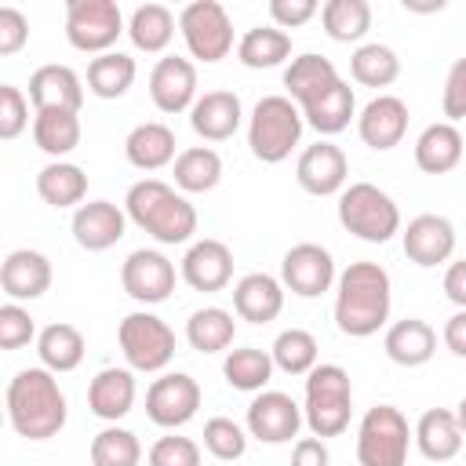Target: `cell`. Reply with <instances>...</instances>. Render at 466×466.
<instances>
[{"mask_svg":"<svg viewBox=\"0 0 466 466\" xmlns=\"http://www.w3.org/2000/svg\"><path fill=\"white\" fill-rule=\"evenodd\" d=\"M295 178L313 197H335V193L346 189L350 160L335 142H317V146L302 149V157L295 164Z\"/></svg>","mask_w":466,"mask_h":466,"instance_id":"obj_15","label":"cell"},{"mask_svg":"<svg viewBox=\"0 0 466 466\" xmlns=\"http://www.w3.org/2000/svg\"><path fill=\"white\" fill-rule=\"evenodd\" d=\"M124 211L113 200H91L73 211V240L84 251H106L124 237Z\"/></svg>","mask_w":466,"mask_h":466,"instance_id":"obj_21","label":"cell"},{"mask_svg":"<svg viewBox=\"0 0 466 466\" xmlns=\"http://www.w3.org/2000/svg\"><path fill=\"white\" fill-rule=\"evenodd\" d=\"M357 131H360V142L364 146H371V149H393V146H400V138L408 131V106L397 95H379V98H371L360 109Z\"/></svg>","mask_w":466,"mask_h":466,"instance_id":"obj_19","label":"cell"},{"mask_svg":"<svg viewBox=\"0 0 466 466\" xmlns=\"http://www.w3.org/2000/svg\"><path fill=\"white\" fill-rule=\"evenodd\" d=\"M149 98L160 113H186L197 102V66L189 58L167 55L149 73Z\"/></svg>","mask_w":466,"mask_h":466,"instance_id":"obj_16","label":"cell"},{"mask_svg":"<svg viewBox=\"0 0 466 466\" xmlns=\"http://www.w3.org/2000/svg\"><path fill=\"white\" fill-rule=\"evenodd\" d=\"M127 218L160 244H186L197 233V208L160 178H142L124 197Z\"/></svg>","mask_w":466,"mask_h":466,"instance_id":"obj_3","label":"cell"},{"mask_svg":"<svg viewBox=\"0 0 466 466\" xmlns=\"http://www.w3.org/2000/svg\"><path fill=\"white\" fill-rule=\"evenodd\" d=\"M182 280L193 291H222L233 280V251L222 240H197L182 258Z\"/></svg>","mask_w":466,"mask_h":466,"instance_id":"obj_18","label":"cell"},{"mask_svg":"<svg viewBox=\"0 0 466 466\" xmlns=\"http://www.w3.org/2000/svg\"><path fill=\"white\" fill-rule=\"evenodd\" d=\"M233 335H237V320L222 306H204L186 320V339L197 353H222L233 346Z\"/></svg>","mask_w":466,"mask_h":466,"instance_id":"obj_33","label":"cell"},{"mask_svg":"<svg viewBox=\"0 0 466 466\" xmlns=\"http://www.w3.org/2000/svg\"><path fill=\"white\" fill-rule=\"evenodd\" d=\"M302 109L288 95H266L255 102L251 120H248V146L255 160L262 164H280L291 157V149L302 138Z\"/></svg>","mask_w":466,"mask_h":466,"instance_id":"obj_5","label":"cell"},{"mask_svg":"<svg viewBox=\"0 0 466 466\" xmlns=\"http://www.w3.org/2000/svg\"><path fill=\"white\" fill-rule=\"evenodd\" d=\"M178 33L193 58L222 62L233 51V22L218 0H193L178 11Z\"/></svg>","mask_w":466,"mask_h":466,"instance_id":"obj_9","label":"cell"},{"mask_svg":"<svg viewBox=\"0 0 466 466\" xmlns=\"http://www.w3.org/2000/svg\"><path fill=\"white\" fill-rule=\"evenodd\" d=\"M357 109V98H353V87L346 80H339L331 91H324L320 98H313L309 106H302V120L320 131V135H339L350 127V116Z\"/></svg>","mask_w":466,"mask_h":466,"instance_id":"obj_34","label":"cell"},{"mask_svg":"<svg viewBox=\"0 0 466 466\" xmlns=\"http://www.w3.org/2000/svg\"><path fill=\"white\" fill-rule=\"evenodd\" d=\"M7 419L11 430L25 441H47L66 426V393L58 390L55 371L22 368L7 382Z\"/></svg>","mask_w":466,"mask_h":466,"instance_id":"obj_2","label":"cell"},{"mask_svg":"<svg viewBox=\"0 0 466 466\" xmlns=\"http://www.w3.org/2000/svg\"><path fill=\"white\" fill-rule=\"evenodd\" d=\"M350 73L364 87H390L400 76V58L386 44H360L350 58Z\"/></svg>","mask_w":466,"mask_h":466,"instance_id":"obj_42","label":"cell"},{"mask_svg":"<svg viewBox=\"0 0 466 466\" xmlns=\"http://www.w3.org/2000/svg\"><path fill=\"white\" fill-rule=\"evenodd\" d=\"M317 15V0H269V18L277 29H299Z\"/></svg>","mask_w":466,"mask_h":466,"instance_id":"obj_51","label":"cell"},{"mask_svg":"<svg viewBox=\"0 0 466 466\" xmlns=\"http://www.w3.org/2000/svg\"><path fill=\"white\" fill-rule=\"evenodd\" d=\"M302 422H306L302 408L280 390H262L248 404V433L262 444H284V441L299 437Z\"/></svg>","mask_w":466,"mask_h":466,"instance_id":"obj_14","label":"cell"},{"mask_svg":"<svg viewBox=\"0 0 466 466\" xmlns=\"http://www.w3.org/2000/svg\"><path fill=\"white\" fill-rule=\"evenodd\" d=\"M29 124V98L15 84H0V138H18Z\"/></svg>","mask_w":466,"mask_h":466,"instance_id":"obj_47","label":"cell"},{"mask_svg":"<svg viewBox=\"0 0 466 466\" xmlns=\"http://www.w3.org/2000/svg\"><path fill=\"white\" fill-rule=\"evenodd\" d=\"M222 178V157L211 146H189L175 157V186L182 193H208Z\"/></svg>","mask_w":466,"mask_h":466,"instance_id":"obj_38","label":"cell"},{"mask_svg":"<svg viewBox=\"0 0 466 466\" xmlns=\"http://www.w3.org/2000/svg\"><path fill=\"white\" fill-rule=\"evenodd\" d=\"M36 193H40L44 204H51L58 211L73 208V204H80L87 197V175H84V167H76L69 160H51L36 175Z\"/></svg>","mask_w":466,"mask_h":466,"instance_id":"obj_32","label":"cell"},{"mask_svg":"<svg viewBox=\"0 0 466 466\" xmlns=\"http://www.w3.org/2000/svg\"><path fill=\"white\" fill-rule=\"evenodd\" d=\"M36 353H40V364L58 375V371L80 368V360H84V353H87V342H84L80 328L55 320V324H47V328L36 335Z\"/></svg>","mask_w":466,"mask_h":466,"instance_id":"obj_31","label":"cell"},{"mask_svg":"<svg viewBox=\"0 0 466 466\" xmlns=\"http://www.w3.org/2000/svg\"><path fill=\"white\" fill-rule=\"evenodd\" d=\"M291 466H331L328 444L320 437H299L291 448Z\"/></svg>","mask_w":466,"mask_h":466,"instance_id":"obj_52","label":"cell"},{"mask_svg":"<svg viewBox=\"0 0 466 466\" xmlns=\"http://www.w3.org/2000/svg\"><path fill=\"white\" fill-rule=\"evenodd\" d=\"M135 58L124 51H106L87 62V91L95 98H120L135 84Z\"/></svg>","mask_w":466,"mask_h":466,"instance_id":"obj_37","label":"cell"},{"mask_svg":"<svg viewBox=\"0 0 466 466\" xmlns=\"http://www.w3.org/2000/svg\"><path fill=\"white\" fill-rule=\"evenodd\" d=\"M269 357L284 375H309L317 368V339L306 328H288L273 339Z\"/></svg>","mask_w":466,"mask_h":466,"instance_id":"obj_43","label":"cell"},{"mask_svg":"<svg viewBox=\"0 0 466 466\" xmlns=\"http://www.w3.org/2000/svg\"><path fill=\"white\" fill-rule=\"evenodd\" d=\"M339 80H342V76L335 73L331 58L313 55V51H306V55L291 58V62H288V69H284V87H288V98H291L299 109H302V106H309L313 98H320L324 91H331Z\"/></svg>","mask_w":466,"mask_h":466,"instance_id":"obj_26","label":"cell"},{"mask_svg":"<svg viewBox=\"0 0 466 466\" xmlns=\"http://www.w3.org/2000/svg\"><path fill=\"white\" fill-rule=\"evenodd\" d=\"M120 353L131 371H164L175 357V331L157 313H127L116 328Z\"/></svg>","mask_w":466,"mask_h":466,"instance_id":"obj_8","label":"cell"},{"mask_svg":"<svg viewBox=\"0 0 466 466\" xmlns=\"http://www.w3.org/2000/svg\"><path fill=\"white\" fill-rule=\"evenodd\" d=\"M204 448H208L215 459L233 462V459H240V455L248 451V433H244L233 419L215 415V419L204 422Z\"/></svg>","mask_w":466,"mask_h":466,"instance_id":"obj_45","label":"cell"},{"mask_svg":"<svg viewBox=\"0 0 466 466\" xmlns=\"http://www.w3.org/2000/svg\"><path fill=\"white\" fill-rule=\"evenodd\" d=\"M324 33L339 44H353L371 29V4L368 0H328L320 7Z\"/></svg>","mask_w":466,"mask_h":466,"instance_id":"obj_41","label":"cell"},{"mask_svg":"<svg viewBox=\"0 0 466 466\" xmlns=\"http://www.w3.org/2000/svg\"><path fill=\"white\" fill-rule=\"evenodd\" d=\"M415 430L393 404H375L364 411L357 430V462L360 466H404Z\"/></svg>","mask_w":466,"mask_h":466,"instance_id":"obj_7","label":"cell"},{"mask_svg":"<svg viewBox=\"0 0 466 466\" xmlns=\"http://www.w3.org/2000/svg\"><path fill=\"white\" fill-rule=\"evenodd\" d=\"M233 309L248 324H269L284 309V284L269 273H248L233 288Z\"/></svg>","mask_w":466,"mask_h":466,"instance_id":"obj_24","label":"cell"},{"mask_svg":"<svg viewBox=\"0 0 466 466\" xmlns=\"http://www.w3.org/2000/svg\"><path fill=\"white\" fill-rule=\"evenodd\" d=\"M400 237H404V255L422 269L441 266L455 255V226L444 215H415Z\"/></svg>","mask_w":466,"mask_h":466,"instance_id":"obj_17","label":"cell"},{"mask_svg":"<svg viewBox=\"0 0 466 466\" xmlns=\"http://www.w3.org/2000/svg\"><path fill=\"white\" fill-rule=\"evenodd\" d=\"M149 466H200V448L189 437H160L149 448Z\"/></svg>","mask_w":466,"mask_h":466,"instance_id":"obj_48","label":"cell"},{"mask_svg":"<svg viewBox=\"0 0 466 466\" xmlns=\"http://www.w3.org/2000/svg\"><path fill=\"white\" fill-rule=\"evenodd\" d=\"M441 109H444L448 124H455V120L466 116V58H459V62L448 69L444 95H441Z\"/></svg>","mask_w":466,"mask_h":466,"instance_id":"obj_49","label":"cell"},{"mask_svg":"<svg viewBox=\"0 0 466 466\" xmlns=\"http://www.w3.org/2000/svg\"><path fill=\"white\" fill-rule=\"evenodd\" d=\"M127 36L138 51L146 55H157L171 44L175 36V15L164 7V4H138L131 11V22H127Z\"/></svg>","mask_w":466,"mask_h":466,"instance_id":"obj_39","label":"cell"},{"mask_svg":"<svg viewBox=\"0 0 466 466\" xmlns=\"http://www.w3.org/2000/svg\"><path fill=\"white\" fill-rule=\"evenodd\" d=\"M120 284L124 291L135 299V302H146V306H157L164 299H171L175 291V262L164 255V251H153V248H138L124 258L120 266Z\"/></svg>","mask_w":466,"mask_h":466,"instance_id":"obj_13","label":"cell"},{"mask_svg":"<svg viewBox=\"0 0 466 466\" xmlns=\"http://www.w3.org/2000/svg\"><path fill=\"white\" fill-rule=\"evenodd\" d=\"M382 346H386V357L393 364H400V368H422L437 353V331L426 320H419V317H404V320H397L386 331Z\"/></svg>","mask_w":466,"mask_h":466,"instance_id":"obj_28","label":"cell"},{"mask_svg":"<svg viewBox=\"0 0 466 466\" xmlns=\"http://www.w3.org/2000/svg\"><path fill=\"white\" fill-rule=\"evenodd\" d=\"M390 273L379 262H350L335 280V324L350 339H368L390 320Z\"/></svg>","mask_w":466,"mask_h":466,"instance_id":"obj_1","label":"cell"},{"mask_svg":"<svg viewBox=\"0 0 466 466\" xmlns=\"http://www.w3.org/2000/svg\"><path fill=\"white\" fill-rule=\"evenodd\" d=\"M197 408H200V386L186 371H167V375L153 379V386L146 390V415L160 430L186 426L197 415Z\"/></svg>","mask_w":466,"mask_h":466,"instance_id":"obj_11","label":"cell"},{"mask_svg":"<svg viewBox=\"0 0 466 466\" xmlns=\"http://www.w3.org/2000/svg\"><path fill=\"white\" fill-rule=\"evenodd\" d=\"M455 419H459V430H462V437H466V397L459 400V408H455Z\"/></svg>","mask_w":466,"mask_h":466,"instance_id":"obj_55","label":"cell"},{"mask_svg":"<svg viewBox=\"0 0 466 466\" xmlns=\"http://www.w3.org/2000/svg\"><path fill=\"white\" fill-rule=\"evenodd\" d=\"M339 222L346 233L368 244H386L393 233H400V208L386 189L371 182H353L339 193Z\"/></svg>","mask_w":466,"mask_h":466,"instance_id":"obj_6","label":"cell"},{"mask_svg":"<svg viewBox=\"0 0 466 466\" xmlns=\"http://www.w3.org/2000/svg\"><path fill=\"white\" fill-rule=\"evenodd\" d=\"M444 295H448L459 309H466V258H455V262L448 266V273H444Z\"/></svg>","mask_w":466,"mask_h":466,"instance_id":"obj_53","label":"cell"},{"mask_svg":"<svg viewBox=\"0 0 466 466\" xmlns=\"http://www.w3.org/2000/svg\"><path fill=\"white\" fill-rule=\"evenodd\" d=\"M135 375L131 368H102L87 386V408L91 415L116 422L135 408Z\"/></svg>","mask_w":466,"mask_h":466,"instance_id":"obj_25","label":"cell"},{"mask_svg":"<svg viewBox=\"0 0 466 466\" xmlns=\"http://www.w3.org/2000/svg\"><path fill=\"white\" fill-rule=\"evenodd\" d=\"M462 160V135L455 124L441 120L430 124L419 138H415V164L426 175H448L455 164Z\"/></svg>","mask_w":466,"mask_h":466,"instance_id":"obj_30","label":"cell"},{"mask_svg":"<svg viewBox=\"0 0 466 466\" xmlns=\"http://www.w3.org/2000/svg\"><path fill=\"white\" fill-rule=\"evenodd\" d=\"M0 288L11 302H25V299H40L51 288V262L47 255L33 251V248H18L4 258L0 266Z\"/></svg>","mask_w":466,"mask_h":466,"instance_id":"obj_20","label":"cell"},{"mask_svg":"<svg viewBox=\"0 0 466 466\" xmlns=\"http://www.w3.org/2000/svg\"><path fill=\"white\" fill-rule=\"evenodd\" d=\"M29 102L40 109H62V113H80L84 106V87H80V76L69 69V66H40L33 76H29Z\"/></svg>","mask_w":466,"mask_h":466,"instance_id":"obj_22","label":"cell"},{"mask_svg":"<svg viewBox=\"0 0 466 466\" xmlns=\"http://www.w3.org/2000/svg\"><path fill=\"white\" fill-rule=\"evenodd\" d=\"M33 142L62 160L66 153H73L80 146V113H62V109H40L33 116Z\"/></svg>","mask_w":466,"mask_h":466,"instance_id":"obj_36","label":"cell"},{"mask_svg":"<svg viewBox=\"0 0 466 466\" xmlns=\"http://www.w3.org/2000/svg\"><path fill=\"white\" fill-rule=\"evenodd\" d=\"M350 411H353L350 371L339 364H317L306 375V404H302V419L309 433L320 441L339 437L350 426Z\"/></svg>","mask_w":466,"mask_h":466,"instance_id":"obj_4","label":"cell"},{"mask_svg":"<svg viewBox=\"0 0 466 466\" xmlns=\"http://www.w3.org/2000/svg\"><path fill=\"white\" fill-rule=\"evenodd\" d=\"M237 58L248 69H273V66L291 58V36L284 29H277V25H255V29H248L240 36Z\"/></svg>","mask_w":466,"mask_h":466,"instance_id":"obj_35","label":"cell"},{"mask_svg":"<svg viewBox=\"0 0 466 466\" xmlns=\"http://www.w3.org/2000/svg\"><path fill=\"white\" fill-rule=\"evenodd\" d=\"M33 335H36V324L29 309H22L18 302H4L0 306V350H22L33 342Z\"/></svg>","mask_w":466,"mask_h":466,"instance_id":"obj_46","label":"cell"},{"mask_svg":"<svg viewBox=\"0 0 466 466\" xmlns=\"http://www.w3.org/2000/svg\"><path fill=\"white\" fill-rule=\"evenodd\" d=\"M444 346L455 357H466V309H459V313L448 317V324H444Z\"/></svg>","mask_w":466,"mask_h":466,"instance_id":"obj_54","label":"cell"},{"mask_svg":"<svg viewBox=\"0 0 466 466\" xmlns=\"http://www.w3.org/2000/svg\"><path fill=\"white\" fill-rule=\"evenodd\" d=\"M142 462V444L131 430L124 426H106L91 441V466H138Z\"/></svg>","mask_w":466,"mask_h":466,"instance_id":"obj_44","label":"cell"},{"mask_svg":"<svg viewBox=\"0 0 466 466\" xmlns=\"http://www.w3.org/2000/svg\"><path fill=\"white\" fill-rule=\"evenodd\" d=\"M273 357L258 346H240V350H229L226 360H222V375L233 390H244V393H258L269 379H273Z\"/></svg>","mask_w":466,"mask_h":466,"instance_id":"obj_40","label":"cell"},{"mask_svg":"<svg viewBox=\"0 0 466 466\" xmlns=\"http://www.w3.org/2000/svg\"><path fill=\"white\" fill-rule=\"evenodd\" d=\"M240 116H244V109L233 91H204L189 109V127L204 142H226L237 135Z\"/></svg>","mask_w":466,"mask_h":466,"instance_id":"obj_23","label":"cell"},{"mask_svg":"<svg viewBox=\"0 0 466 466\" xmlns=\"http://www.w3.org/2000/svg\"><path fill=\"white\" fill-rule=\"evenodd\" d=\"M415 448L422 451V459L430 462H448L459 455L462 448V430L455 411L448 408H430L422 411V419L415 422Z\"/></svg>","mask_w":466,"mask_h":466,"instance_id":"obj_29","label":"cell"},{"mask_svg":"<svg viewBox=\"0 0 466 466\" xmlns=\"http://www.w3.org/2000/svg\"><path fill=\"white\" fill-rule=\"evenodd\" d=\"M29 40V22L18 7H0V55H18Z\"/></svg>","mask_w":466,"mask_h":466,"instance_id":"obj_50","label":"cell"},{"mask_svg":"<svg viewBox=\"0 0 466 466\" xmlns=\"http://www.w3.org/2000/svg\"><path fill=\"white\" fill-rule=\"evenodd\" d=\"M335 258L328 248L320 244H295L284 251V262H280V284L299 295V299H317L324 295L331 284H335Z\"/></svg>","mask_w":466,"mask_h":466,"instance_id":"obj_12","label":"cell"},{"mask_svg":"<svg viewBox=\"0 0 466 466\" xmlns=\"http://www.w3.org/2000/svg\"><path fill=\"white\" fill-rule=\"evenodd\" d=\"M124 33V15L116 0H69L66 4V40L84 55H106Z\"/></svg>","mask_w":466,"mask_h":466,"instance_id":"obj_10","label":"cell"},{"mask_svg":"<svg viewBox=\"0 0 466 466\" xmlns=\"http://www.w3.org/2000/svg\"><path fill=\"white\" fill-rule=\"evenodd\" d=\"M124 157L138 171H160L164 164L175 160V131L160 120H146L127 131L124 138Z\"/></svg>","mask_w":466,"mask_h":466,"instance_id":"obj_27","label":"cell"}]
</instances>
